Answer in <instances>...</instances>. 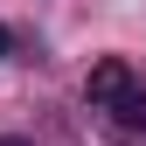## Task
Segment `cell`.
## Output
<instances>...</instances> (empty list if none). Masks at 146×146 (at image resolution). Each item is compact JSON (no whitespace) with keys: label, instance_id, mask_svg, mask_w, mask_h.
Masks as SVG:
<instances>
[{"label":"cell","instance_id":"1","mask_svg":"<svg viewBox=\"0 0 146 146\" xmlns=\"http://www.w3.org/2000/svg\"><path fill=\"white\" fill-rule=\"evenodd\" d=\"M84 104L104 118V132H111V139H125V146H139V139H146V84L132 77V63H125V56L90 63Z\"/></svg>","mask_w":146,"mask_h":146},{"label":"cell","instance_id":"2","mask_svg":"<svg viewBox=\"0 0 146 146\" xmlns=\"http://www.w3.org/2000/svg\"><path fill=\"white\" fill-rule=\"evenodd\" d=\"M7 49H14V35H7V21H0V63H7Z\"/></svg>","mask_w":146,"mask_h":146},{"label":"cell","instance_id":"3","mask_svg":"<svg viewBox=\"0 0 146 146\" xmlns=\"http://www.w3.org/2000/svg\"><path fill=\"white\" fill-rule=\"evenodd\" d=\"M0 146H35V139H21V132H0Z\"/></svg>","mask_w":146,"mask_h":146}]
</instances>
